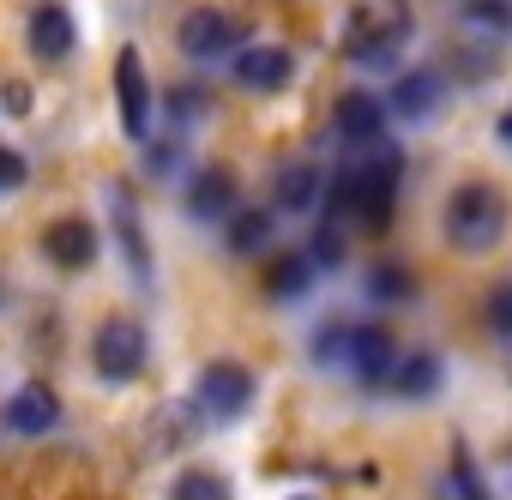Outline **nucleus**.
<instances>
[{
    "mask_svg": "<svg viewBox=\"0 0 512 500\" xmlns=\"http://www.w3.org/2000/svg\"><path fill=\"white\" fill-rule=\"evenodd\" d=\"M506 235V199L482 181L458 187L446 199V241L458 247V254H488V247Z\"/></svg>",
    "mask_w": 512,
    "mask_h": 500,
    "instance_id": "obj_1",
    "label": "nucleus"
},
{
    "mask_svg": "<svg viewBox=\"0 0 512 500\" xmlns=\"http://www.w3.org/2000/svg\"><path fill=\"white\" fill-rule=\"evenodd\" d=\"M91 362L109 380H133L145 368V326L139 320H103L91 338Z\"/></svg>",
    "mask_w": 512,
    "mask_h": 500,
    "instance_id": "obj_2",
    "label": "nucleus"
},
{
    "mask_svg": "<svg viewBox=\"0 0 512 500\" xmlns=\"http://www.w3.org/2000/svg\"><path fill=\"white\" fill-rule=\"evenodd\" d=\"M115 91H121V133L145 145L151 139V85H145L139 49H121L115 55Z\"/></svg>",
    "mask_w": 512,
    "mask_h": 500,
    "instance_id": "obj_3",
    "label": "nucleus"
},
{
    "mask_svg": "<svg viewBox=\"0 0 512 500\" xmlns=\"http://www.w3.org/2000/svg\"><path fill=\"white\" fill-rule=\"evenodd\" d=\"M199 404H205V416L235 422V416L253 404V374H247L241 362H211V368L199 374Z\"/></svg>",
    "mask_w": 512,
    "mask_h": 500,
    "instance_id": "obj_4",
    "label": "nucleus"
},
{
    "mask_svg": "<svg viewBox=\"0 0 512 500\" xmlns=\"http://www.w3.org/2000/svg\"><path fill=\"white\" fill-rule=\"evenodd\" d=\"M235 37H241V25H235L229 13H217V7H199V13L181 19V49H187L193 61H211V55L235 49Z\"/></svg>",
    "mask_w": 512,
    "mask_h": 500,
    "instance_id": "obj_5",
    "label": "nucleus"
},
{
    "mask_svg": "<svg viewBox=\"0 0 512 500\" xmlns=\"http://www.w3.org/2000/svg\"><path fill=\"white\" fill-rule=\"evenodd\" d=\"M332 127H338V139H350V145H374L380 127H386V103H380L374 91H344L338 109H332Z\"/></svg>",
    "mask_w": 512,
    "mask_h": 500,
    "instance_id": "obj_6",
    "label": "nucleus"
},
{
    "mask_svg": "<svg viewBox=\"0 0 512 500\" xmlns=\"http://www.w3.org/2000/svg\"><path fill=\"white\" fill-rule=\"evenodd\" d=\"M434 109H440V73H428V67L398 73V85H392V97H386V115H398V121H428Z\"/></svg>",
    "mask_w": 512,
    "mask_h": 500,
    "instance_id": "obj_7",
    "label": "nucleus"
},
{
    "mask_svg": "<svg viewBox=\"0 0 512 500\" xmlns=\"http://www.w3.org/2000/svg\"><path fill=\"white\" fill-rule=\"evenodd\" d=\"M235 79L247 91H284L296 79V61H290V49H241L235 55Z\"/></svg>",
    "mask_w": 512,
    "mask_h": 500,
    "instance_id": "obj_8",
    "label": "nucleus"
},
{
    "mask_svg": "<svg viewBox=\"0 0 512 500\" xmlns=\"http://www.w3.org/2000/svg\"><path fill=\"white\" fill-rule=\"evenodd\" d=\"M49 260L67 266V272H85V266L97 260V229H91L85 217H61V223H49Z\"/></svg>",
    "mask_w": 512,
    "mask_h": 500,
    "instance_id": "obj_9",
    "label": "nucleus"
},
{
    "mask_svg": "<svg viewBox=\"0 0 512 500\" xmlns=\"http://www.w3.org/2000/svg\"><path fill=\"white\" fill-rule=\"evenodd\" d=\"M55 422H61V404H55L49 386H19L13 392V404H7V428L13 434H49Z\"/></svg>",
    "mask_w": 512,
    "mask_h": 500,
    "instance_id": "obj_10",
    "label": "nucleus"
},
{
    "mask_svg": "<svg viewBox=\"0 0 512 500\" xmlns=\"http://www.w3.org/2000/svg\"><path fill=\"white\" fill-rule=\"evenodd\" d=\"M31 55L37 61H67L73 55V19H67V7H37V19H31Z\"/></svg>",
    "mask_w": 512,
    "mask_h": 500,
    "instance_id": "obj_11",
    "label": "nucleus"
},
{
    "mask_svg": "<svg viewBox=\"0 0 512 500\" xmlns=\"http://www.w3.org/2000/svg\"><path fill=\"white\" fill-rule=\"evenodd\" d=\"M229 205H235L229 175H223V169H199V175H193V187H187V211H193V217H205V223H217V217H229Z\"/></svg>",
    "mask_w": 512,
    "mask_h": 500,
    "instance_id": "obj_12",
    "label": "nucleus"
},
{
    "mask_svg": "<svg viewBox=\"0 0 512 500\" xmlns=\"http://www.w3.org/2000/svg\"><path fill=\"white\" fill-rule=\"evenodd\" d=\"M392 356H398V350H392V332H386V326H356V362H350V368H356L362 380H374V386L392 380Z\"/></svg>",
    "mask_w": 512,
    "mask_h": 500,
    "instance_id": "obj_13",
    "label": "nucleus"
},
{
    "mask_svg": "<svg viewBox=\"0 0 512 500\" xmlns=\"http://www.w3.org/2000/svg\"><path fill=\"white\" fill-rule=\"evenodd\" d=\"M464 31L500 43V37L512 31V7H506V0H470V7H464Z\"/></svg>",
    "mask_w": 512,
    "mask_h": 500,
    "instance_id": "obj_14",
    "label": "nucleus"
},
{
    "mask_svg": "<svg viewBox=\"0 0 512 500\" xmlns=\"http://www.w3.org/2000/svg\"><path fill=\"white\" fill-rule=\"evenodd\" d=\"M308 284H314V260L308 254H290V260H278L266 272V290L272 296H308Z\"/></svg>",
    "mask_w": 512,
    "mask_h": 500,
    "instance_id": "obj_15",
    "label": "nucleus"
},
{
    "mask_svg": "<svg viewBox=\"0 0 512 500\" xmlns=\"http://www.w3.org/2000/svg\"><path fill=\"white\" fill-rule=\"evenodd\" d=\"M314 193H320V169H308V163L284 169V181H278V205H284V211H308Z\"/></svg>",
    "mask_w": 512,
    "mask_h": 500,
    "instance_id": "obj_16",
    "label": "nucleus"
},
{
    "mask_svg": "<svg viewBox=\"0 0 512 500\" xmlns=\"http://www.w3.org/2000/svg\"><path fill=\"white\" fill-rule=\"evenodd\" d=\"M314 362L320 368H350L356 362V326H326L314 338Z\"/></svg>",
    "mask_w": 512,
    "mask_h": 500,
    "instance_id": "obj_17",
    "label": "nucleus"
},
{
    "mask_svg": "<svg viewBox=\"0 0 512 500\" xmlns=\"http://www.w3.org/2000/svg\"><path fill=\"white\" fill-rule=\"evenodd\" d=\"M272 241V211H241L229 223V247L235 254H253V247H266Z\"/></svg>",
    "mask_w": 512,
    "mask_h": 500,
    "instance_id": "obj_18",
    "label": "nucleus"
},
{
    "mask_svg": "<svg viewBox=\"0 0 512 500\" xmlns=\"http://www.w3.org/2000/svg\"><path fill=\"white\" fill-rule=\"evenodd\" d=\"M434 380H440V362H434V356H410L404 368H392V386H398L404 398H422V392H434Z\"/></svg>",
    "mask_w": 512,
    "mask_h": 500,
    "instance_id": "obj_19",
    "label": "nucleus"
},
{
    "mask_svg": "<svg viewBox=\"0 0 512 500\" xmlns=\"http://www.w3.org/2000/svg\"><path fill=\"white\" fill-rule=\"evenodd\" d=\"M169 500H229V482L211 476V470H181L175 488H169Z\"/></svg>",
    "mask_w": 512,
    "mask_h": 500,
    "instance_id": "obj_20",
    "label": "nucleus"
},
{
    "mask_svg": "<svg viewBox=\"0 0 512 500\" xmlns=\"http://www.w3.org/2000/svg\"><path fill=\"white\" fill-rule=\"evenodd\" d=\"M410 290H416V284H410L398 266H374V278H368V296H374V302H404Z\"/></svg>",
    "mask_w": 512,
    "mask_h": 500,
    "instance_id": "obj_21",
    "label": "nucleus"
},
{
    "mask_svg": "<svg viewBox=\"0 0 512 500\" xmlns=\"http://www.w3.org/2000/svg\"><path fill=\"white\" fill-rule=\"evenodd\" d=\"M482 320H488V332H494V338H512V284L488 290V308H482Z\"/></svg>",
    "mask_w": 512,
    "mask_h": 500,
    "instance_id": "obj_22",
    "label": "nucleus"
},
{
    "mask_svg": "<svg viewBox=\"0 0 512 500\" xmlns=\"http://www.w3.org/2000/svg\"><path fill=\"white\" fill-rule=\"evenodd\" d=\"M115 217H121V241H127L133 272H145V247H139V229H133V205H127V193H115Z\"/></svg>",
    "mask_w": 512,
    "mask_h": 500,
    "instance_id": "obj_23",
    "label": "nucleus"
},
{
    "mask_svg": "<svg viewBox=\"0 0 512 500\" xmlns=\"http://www.w3.org/2000/svg\"><path fill=\"white\" fill-rule=\"evenodd\" d=\"M308 260H314V266H338V260H344V235H338V217L320 229V241H314V254H308Z\"/></svg>",
    "mask_w": 512,
    "mask_h": 500,
    "instance_id": "obj_24",
    "label": "nucleus"
},
{
    "mask_svg": "<svg viewBox=\"0 0 512 500\" xmlns=\"http://www.w3.org/2000/svg\"><path fill=\"white\" fill-rule=\"evenodd\" d=\"M0 187H25V157L0 145Z\"/></svg>",
    "mask_w": 512,
    "mask_h": 500,
    "instance_id": "obj_25",
    "label": "nucleus"
},
{
    "mask_svg": "<svg viewBox=\"0 0 512 500\" xmlns=\"http://www.w3.org/2000/svg\"><path fill=\"white\" fill-rule=\"evenodd\" d=\"M199 109H205L199 91H181V97H175V121H187V115H199Z\"/></svg>",
    "mask_w": 512,
    "mask_h": 500,
    "instance_id": "obj_26",
    "label": "nucleus"
},
{
    "mask_svg": "<svg viewBox=\"0 0 512 500\" xmlns=\"http://www.w3.org/2000/svg\"><path fill=\"white\" fill-rule=\"evenodd\" d=\"M452 476H458V488H464V500H488V494L476 488V476H470V464H464V458H458V470H452Z\"/></svg>",
    "mask_w": 512,
    "mask_h": 500,
    "instance_id": "obj_27",
    "label": "nucleus"
},
{
    "mask_svg": "<svg viewBox=\"0 0 512 500\" xmlns=\"http://www.w3.org/2000/svg\"><path fill=\"white\" fill-rule=\"evenodd\" d=\"M500 139H506V145H512V109H506V115H500Z\"/></svg>",
    "mask_w": 512,
    "mask_h": 500,
    "instance_id": "obj_28",
    "label": "nucleus"
}]
</instances>
